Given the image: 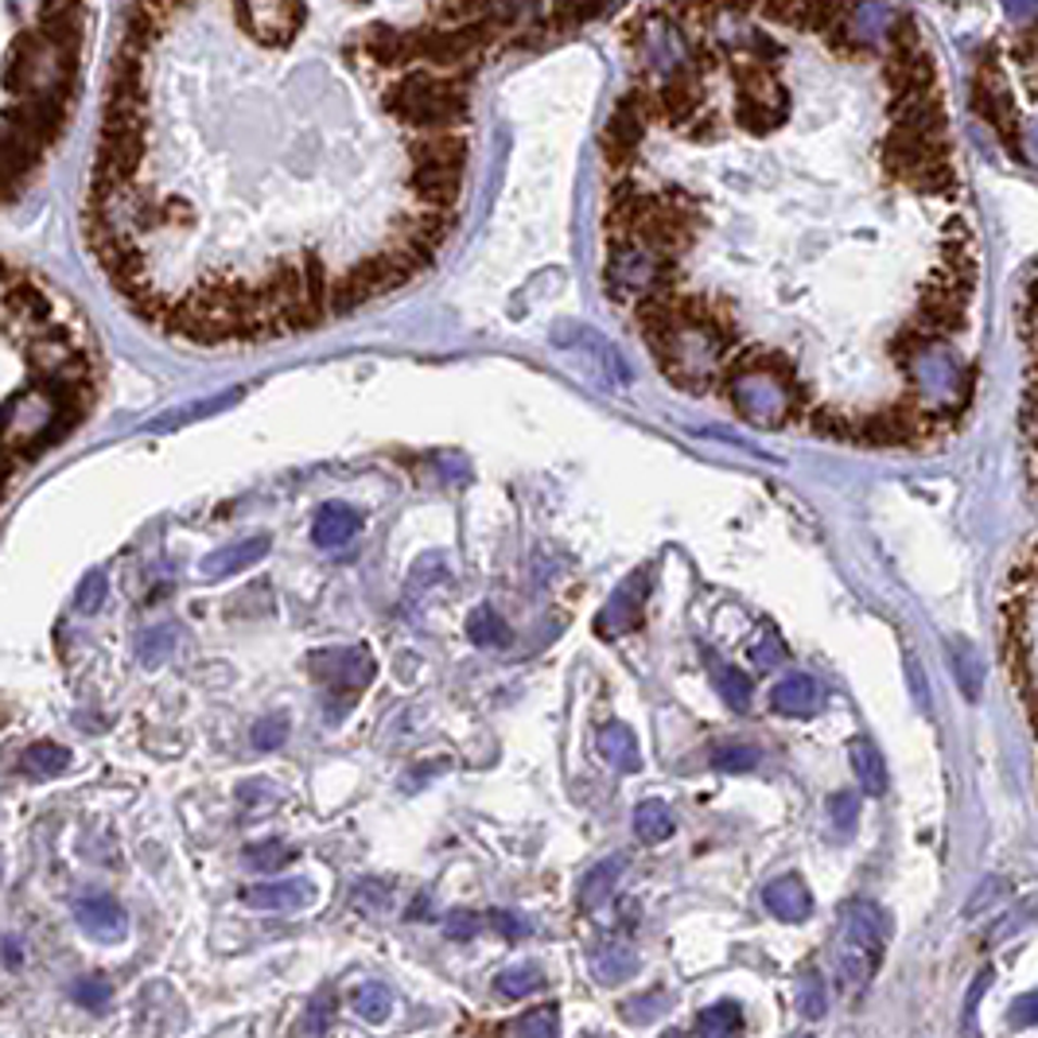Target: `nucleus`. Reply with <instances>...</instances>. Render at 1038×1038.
I'll return each instance as SVG.
<instances>
[{
    "instance_id": "f257e3e1",
    "label": "nucleus",
    "mask_w": 1038,
    "mask_h": 1038,
    "mask_svg": "<svg viewBox=\"0 0 1038 1038\" xmlns=\"http://www.w3.org/2000/svg\"><path fill=\"white\" fill-rule=\"evenodd\" d=\"M467 86L471 71L436 75L428 66H417L397 86H390L385 110L420 132H459L467 121Z\"/></svg>"
},
{
    "instance_id": "f03ea898",
    "label": "nucleus",
    "mask_w": 1038,
    "mask_h": 1038,
    "mask_svg": "<svg viewBox=\"0 0 1038 1038\" xmlns=\"http://www.w3.org/2000/svg\"><path fill=\"white\" fill-rule=\"evenodd\" d=\"M75 43H59V39L31 31L20 36L16 51L4 63V90L16 93L20 102L31 98H71V83H75Z\"/></svg>"
},
{
    "instance_id": "7ed1b4c3",
    "label": "nucleus",
    "mask_w": 1038,
    "mask_h": 1038,
    "mask_svg": "<svg viewBox=\"0 0 1038 1038\" xmlns=\"http://www.w3.org/2000/svg\"><path fill=\"white\" fill-rule=\"evenodd\" d=\"M887 949V919L883 910L868 899L844 902L840 910V976L844 988H863L872 984L875 969Z\"/></svg>"
},
{
    "instance_id": "20e7f679",
    "label": "nucleus",
    "mask_w": 1038,
    "mask_h": 1038,
    "mask_svg": "<svg viewBox=\"0 0 1038 1038\" xmlns=\"http://www.w3.org/2000/svg\"><path fill=\"white\" fill-rule=\"evenodd\" d=\"M678 288V261L658 257L646 245L626 238L611 241V257H607V292L619 304H638V300Z\"/></svg>"
},
{
    "instance_id": "39448f33",
    "label": "nucleus",
    "mask_w": 1038,
    "mask_h": 1038,
    "mask_svg": "<svg viewBox=\"0 0 1038 1038\" xmlns=\"http://www.w3.org/2000/svg\"><path fill=\"white\" fill-rule=\"evenodd\" d=\"M654 117H658L654 90H649V86H634V90L619 102V110L611 113L607 129H603V160H607L611 167L631 164L642 132H646V121H654Z\"/></svg>"
},
{
    "instance_id": "423d86ee",
    "label": "nucleus",
    "mask_w": 1038,
    "mask_h": 1038,
    "mask_svg": "<svg viewBox=\"0 0 1038 1038\" xmlns=\"http://www.w3.org/2000/svg\"><path fill=\"white\" fill-rule=\"evenodd\" d=\"M233 20L241 31L261 47H284L300 31L307 20L304 4H288V0H257V4H233Z\"/></svg>"
},
{
    "instance_id": "0eeeda50",
    "label": "nucleus",
    "mask_w": 1038,
    "mask_h": 1038,
    "mask_svg": "<svg viewBox=\"0 0 1038 1038\" xmlns=\"http://www.w3.org/2000/svg\"><path fill=\"white\" fill-rule=\"evenodd\" d=\"M307 669L319 685H327L331 693L339 696H354L374 681V658L366 654V646H351V649H316L307 658Z\"/></svg>"
},
{
    "instance_id": "6e6552de",
    "label": "nucleus",
    "mask_w": 1038,
    "mask_h": 1038,
    "mask_svg": "<svg viewBox=\"0 0 1038 1038\" xmlns=\"http://www.w3.org/2000/svg\"><path fill=\"white\" fill-rule=\"evenodd\" d=\"M973 110L980 113L988 125L1003 137V144H1011V152L1023 160V144H1020V121L1011 117V102L1008 90H1003V75L992 59H984V66L976 71L973 78Z\"/></svg>"
},
{
    "instance_id": "1a4fd4ad",
    "label": "nucleus",
    "mask_w": 1038,
    "mask_h": 1038,
    "mask_svg": "<svg viewBox=\"0 0 1038 1038\" xmlns=\"http://www.w3.org/2000/svg\"><path fill=\"white\" fill-rule=\"evenodd\" d=\"M646 592H649L646 572L626 575V580H622V584L611 592V599H607V607L599 611V619H595V631H599V638H619V634H626L631 626H638Z\"/></svg>"
},
{
    "instance_id": "9d476101",
    "label": "nucleus",
    "mask_w": 1038,
    "mask_h": 1038,
    "mask_svg": "<svg viewBox=\"0 0 1038 1038\" xmlns=\"http://www.w3.org/2000/svg\"><path fill=\"white\" fill-rule=\"evenodd\" d=\"M553 343L557 346H572V351L587 354L592 358V366L599 374H607V378L615 381V385H626L631 381V366L622 362V354L615 351L603 334H595L592 327H580V324H560L557 331H553Z\"/></svg>"
},
{
    "instance_id": "9b49d317",
    "label": "nucleus",
    "mask_w": 1038,
    "mask_h": 1038,
    "mask_svg": "<svg viewBox=\"0 0 1038 1038\" xmlns=\"http://www.w3.org/2000/svg\"><path fill=\"white\" fill-rule=\"evenodd\" d=\"M241 902L253 910H269V914H292L316 902V887L307 879H280V883H257V887L241 890Z\"/></svg>"
},
{
    "instance_id": "f8f14e48",
    "label": "nucleus",
    "mask_w": 1038,
    "mask_h": 1038,
    "mask_svg": "<svg viewBox=\"0 0 1038 1038\" xmlns=\"http://www.w3.org/2000/svg\"><path fill=\"white\" fill-rule=\"evenodd\" d=\"M75 919L93 941H105V946L121 941L125 929H129V919H125V910H121V902L113 895H86V899H78Z\"/></svg>"
},
{
    "instance_id": "ddd939ff",
    "label": "nucleus",
    "mask_w": 1038,
    "mask_h": 1038,
    "mask_svg": "<svg viewBox=\"0 0 1038 1038\" xmlns=\"http://www.w3.org/2000/svg\"><path fill=\"white\" fill-rule=\"evenodd\" d=\"M358 51L370 59L374 66H385V71L417 63V43H413V31H401V28H370L366 36L358 39Z\"/></svg>"
},
{
    "instance_id": "4468645a",
    "label": "nucleus",
    "mask_w": 1038,
    "mask_h": 1038,
    "mask_svg": "<svg viewBox=\"0 0 1038 1038\" xmlns=\"http://www.w3.org/2000/svg\"><path fill=\"white\" fill-rule=\"evenodd\" d=\"M762 902L778 922H806L813 914V895H809L801 875H778L762 890Z\"/></svg>"
},
{
    "instance_id": "2eb2a0df",
    "label": "nucleus",
    "mask_w": 1038,
    "mask_h": 1038,
    "mask_svg": "<svg viewBox=\"0 0 1038 1038\" xmlns=\"http://www.w3.org/2000/svg\"><path fill=\"white\" fill-rule=\"evenodd\" d=\"M770 708L778 716H794V720H809L821 708V685L809 673H786L778 685L770 688Z\"/></svg>"
},
{
    "instance_id": "dca6fc26",
    "label": "nucleus",
    "mask_w": 1038,
    "mask_h": 1038,
    "mask_svg": "<svg viewBox=\"0 0 1038 1038\" xmlns=\"http://www.w3.org/2000/svg\"><path fill=\"white\" fill-rule=\"evenodd\" d=\"M459 183H464V172H444V167H413L408 176V187L425 203V211H452L459 199Z\"/></svg>"
},
{
    "instance_id": "f3484780",
    "label": "nucleus",
    "mask_w": 1038,
    "mask_h": 1038,
    "mask_svg": "<svg viewBox=\"0 0 1038 1038\" xmlns=\"http://www.w3.org/2000/svg\"><path fill=\"white\" fill-rule=\"evenodd\" d=\"M467 140L459 132H425L413 144V167H444V172H464Z\"/></svg>"
},
{
    "instance_id": "a211bd4d",
    "label": "nucleus",
    "mask_w": 1038,
    "mask_h": 1038,
    "mask_svg": "<svg viewBox=\"0 0 1038 1038\" xmlns=\"http://www.w3.org/2000/svg\"><path fill=\"white\" fill-rule=\"evenodd\" d=\"M269 545L273 541L261 533V537H245V541H238V545H226V548H218V553H211V557L199 565V572L206 575V580H226V575H233V572H245L250 565H257L265 553H269Z\"/></svg>"
},
{
    "instance_id": "6ab92c4d",
    "label": "nucleus",
    "mask_w": 1038,
    "mask_h": 1038,
    "mask_svg": "<svg viewBox=\"0 0 1038 1038\" xmlns=\"http://www.w3.org/2000/svg\"><path fill=\"white\" fill-rule=\"evenodd\" d=\"M592 973L603 988H615V984L631 980L638 973V953L626 941H619V937H603L599 946L592 949Z\"/></svg>"
},
{
    "instance_id": "aec40b11",
    "label": "nucleus",
    "mask_w": 1038,
    "mask_h": 1038,
    "mask_svg": "<svg viewBox=\"0 0 1038 1038\" xmlns=\"http://www.w3.org/2000/svg\"><path fill=\"white\" fill-rule=\"evenodd\" d=\"M848 762H852V774L860 782L863 794L872 798H883L887 794V762H883L879 747L872 739H852L848 743Z\"/></svg>"
},
{
    "instance_id": "412c9836",
    "label": "nucleus",
    "mask_w": 1038,
    "mask_h": 1038,
    "mask_svg": "<svg viewBox=\"0 0 1038 1038\" xmlns=\"http://www.w3.org/2000/svg\"><path fill=\"white\" fill-rule=\"evenodd\" d=\"M358 526H362V518L351 510V506H343V502H327L324 510L316 514L312 537H316L319 548H339L358 533Z\"/></svg>"
},
{
    "instance_id": "4be33fe9",
    "label": "nucleus",
    "mask_w": 1038,
    "mask_h": 1038,
    "mask_svg": "<svg viewBox=\"0 0 1038 1038\" xmlns=\"http://www.w3.org/2000/svg\"><path fill=\"white\" fill-rule=\"evenodd\" d=\"M599 751H603V759L611 762L615 770H622V774H634V770L642 767L638 739H634V732L626 727V723H607V727H603Z\"/></svg>"
},
{
    "instance_id": "5701e85b",
    "label": "nucleus",
    "mask_w": 1038,
    "mask_h": 1038,
    "mask_svg": "<svg viewBox=\"0 0 1038 1038\" xmlns=\"http://www.w3.org/2000/svg\"><path fill=\"white\" fill-rule=\"evenodd\" d=\"M622 868H626V860H622V856H611V860L595 863L592 872L584 875V883H580V907L595 910V907H603V902L611 899L615 883L622 879Z\"/></svg>"
},
{
    "instance_id": "b1692460",
    "label": "nucleus",
    "mask_w": 1038,
    "mask_h": 1038,
    "mask_svg": "<svg viewBox=\"0 0 1038 1038\" xmlns=\"http://www.w3.org/2000/svg\"><path fill=\"white\" fill-rule=\"evenodd\" d=\"M696 1038H743V1008L735 1000L705 1008L696 1015Z\"/></svg>"
},
{
    "instance_id": "393cba45",
    "label": "nucleus",
    "mask_w": 1038,
    "mask_h": 1038,
    "mask_svg": "<svg viewBox=\"0 0 1038 1038\" xmlns=\"http://www.w3.org/2000/svg\"><path fill=\"white\" fill-rule=\"evenodd\" d=\"M634 836H638L642 844H661L673 836V813H669L666 801L649 798L634 809Z\"/></svg>"
},
{
    "instance_id": "a878e982",
    "label": "nucleus",
    "mask_w": 1038,
    "mask_h": 1038,
    "mask_svg": "<svg viewBox=\"0 0 1038 1038\" xmlns=\"http://www.w3.org/2000/svg\"><path fill=\"white\" fill-rule=\"evenodd\" d=\"M545 984V973L541 964H510L494 976V992L506 996V1000H521V996H533Z\"/></svg>"
},
{
    "instance_id": "bb28decb",
    "label": "nucleus",
    "mask_w": 1038,
    "mask_h": 1038,
    "mask_svg": "<svg viewBox=\"0 0 1038 1038\" xmlns=\"http://www.w3.org/2000/svg\"><path fill=\"white\" fill-rule=\"evenodd\" d=\"M351 1003H354V1015H362L366 1023H385L393 1015V992L378 980L358 984L351 992Z\"/></svg>"
},
{
    "instance_id": "cd10ccee",
    "label": "nucleus",
    "mask_w": 1038,
    "mask_h": 1038,
    "mask_svg": "<svg viewBox=\"0 0 1038 1038\" xmlns=\"http://www.w3.org/2000/svg\"><path fill=\"white\" fill-rule=\"evenodd\" d=\"M238 397H241V390L223 393V397H211V401H195L191 408H179V413H167V417L144 425V432H172V428H183V425H191V420L211 417V413H218V408H226L230 401H238Z\"/></svg>"
},
{
    "instance_id": "c85d7f7f",
    "label": "nucleus",
    "mask_w": 1038,
    "mask_h": 1038,
    "mask_svg": "<svg viewBox=\"0 0 1038 1038\" xmlns=\"http://www.w3.org/2000/svg\"><path fill=\"white\" fill-rule=\"evenodd\" d=\"M798 1011H801V1020H821L828 1011L825 976L817 973L813 964H806L798 973Z\"/></svg>"
},
{
    "instance_id": "c756f323",
    "label": "nucleus",
    "mask_w": 1038,
    "mask_h": 1038,
    "mask_svg": "<svg viewBox=\"0 0 1038 1038\" xmlns=\"http://www.w3.org/2000/svg\"><path fill=\"white\" fill-rule=\"evenodd\" d=\"M502 1035L506 1038H557L560 1015H557V1008H533V1011H526V1015H518Z\"/></svg>"
},
{
    "instance_id": "7c9ffc66",
    "label": "nucleus",
    "mask_w": 1038,
    "mask_h": 1038,
    "mask_svg": "<svg viewBox=\"0 0 1038 1038\" xmlns=\"http://www.w3.org/2000/svg\"><path fill=\"white\" fill-rule=\"evenodd\" d=\"M9 307L16 312V316L31 319V324H47V319H51V304H47V296L39 292V284H31V280H12Z\"/></svg>"
},
{
    "instance_id": "2f4dec72",
    "label": "nucleus",
    "mask_w": 1038,
    "mask_h": 1038,
    "mask_svg": "<svg viewBox=\"0 0 1038 1038\" xmlns=\"http://www.w3.org/2000/svg\"><path fill=\"white\" fill-rule=\"evenodd\" d=\"M66 767H71V751L59 747V743H36V747L24 751V770L36 774V778H55Z\"/></svg>"
},
{
    "instance_id": "473e14b6",
    "label": "nucleus",
    "mask_w": 1038,
    "mask_h": 1038,
    "mask_svg": "<svg viewBox=\"0 0 1038 1038\" xmlns=\"http://www.w3.org/2000/svg\"><path fill=\"white\" fill-rule=\"evenodd\" d=\"M666 1011H669V992L666 988H649V992L622 1003L619 1015L626 1023H634V1027H646V1023H654L658 1015H666Z\"/></svg>"
},
{
    "instance_id": "72a5a7b5",
    "label": "nucleus",
    "mask_w": 1038,
    "mask_h": 1038,
    "mask_svg": "<svg viewBox=\"0 0 1038 1038\" xmlns=\"http://www.w3.org/2000/svg\"><path fill=\"white\" fill-rule=\"evenodd\" d=\"M292 856L296 852H292L284 840H261V844H250L241 860H245L250 872H280L284 863H292Z\"/></svg>"
},
{
    "instance_id": "f704fd0d",
    "label": "nucleus",
    "mask_w": 1038,
    "mask_h": 1038,
    "mask_svg": "<svg viewBox=\"0 0 1038 1038\" xmlns=\"http://www.w3.org/2000/svg\"><path fill=\"white\" fill-rule=\"evenodd\" d=\"M467 634H471L474 646H506V638H510V634H506V622H502L491 607L471 611V619H467Z\"/></svg>"
},
{
    "instance_id": "c9c22d12",
    "label": "nucleus",
    "mask_w": 1038,
    "mask_h": 1038,
    "mask_svg": "<svg viewBox=\"0 0 1038 1038\" xmlns=\"http://www.w3.org/2000/svg\"><path fill=\"white\" fill-rule=\"evenodd\" d=\"M172 646H176V626L172 622H160V626H152V631L140 634L137 642V654L144 666H160V661L172 654Z\"/></svg>"
},
{
    "instance_id": "e433bc0d",
    "label": "nucleus",
    "mask_w": 1038,
    "mask_h": 1038,
    "mask_svg": "<svg viewBox=\"0 0 1038 1038\" xmlns=\"http://www.w3.org/2000/svg\"><path fill=\"white\" fill-rule=\"evenodd\" d=\"M712 767L723 770V774H743V770L759 767V751L747 747V743H732V747H716L712 751Z\"/></svg>"
},
{
    "instance_id": "4c0bfd02",
    "label": "nucleus",
    "mask_w": 1038,
    "mask_h": 1038,
    "mask_svg": "<svg viewBox=\"0 0 1038 1038\" xmlns=\"http://www.w3.org/2000/svg\"><path fill=\"white\" fill-rule=\"evenodd\" d=\"M716 681H720V696L727 700V708H735V712H747V708H751V678H747V673L723 669Z\"/></svg>"
},
{
    "instance_id": "58836bf2",
    "label": "nucleus",
    "mask_w": 1038,
    "mask_h": 1038,
    "mask_svg": "<svg viewBox=\"0 0 1038 1038\" xmlns=\"http://www.w3.org/2000/svg\"><path fill=\"white\" fill-rule=\"evenodd\" d=\"M71 996H75V1003H83V1008H110L113 1000V984L105 980V976H83V980H75V988H71Z\"/></svg>"
},
{
    "instance_id": "ea45409f",
    "label": "nucleus",
    "mask_w": 1038,
    "mask_h": 1038,
    "mask_svg": "<svg viewBox=\"0 0 1038 1038\" xmlns=\"http://www.w3.org/2000/svg\"><path fill=\"white\" fill-rule=\"evenodd\" d=\"M390 895H393L390 883L366 879V883H358V887L351 890V907H358L362 914H378V910L390 902Z\"/></svg>"
},
{
    "instance_id": "a19ab883",
    "label": "nucleus",
    "mask_w": 1038,
    "mask_h": 1038,
    "mask_svg": "<svg viewBox=\"0 0 1038 1038\" xmlns=\"http://www.w3.org/2000/svg\"><path fill=\"white\" fill-rule=\"evenodd\" d=\"M105 587H110V584H105V572H102V568L86 572V575H83V584H78V595H75V607H78V611H83V615L98 611V607L105 603Z\"/></svg>"
},
{
    "instance_id": "79ce46f5",
    "label": "nucleus",
    "mask_w": 1038,
    "mask_h": 1038,
    "mask_svg": "<svg viewBox=\"0 0 1038 1038\" xmlns=\"http://www.w3.org/2000/svg\"><path fill=\"white\" fill-rule=\"evenodd\" d=\"M334 1023V992L331 988H324V992L312 1000V1008H307V1023H304V1030L312 1038H319V1035H327V1027Z\"/></svg>"
},
{
    "instance_id": "37998d69",
    "label": "nucleus",
    "mask_w": 1038,
    "mask_h": 1038,
    "mask_svg": "<svg viewBox=\"0 0 1038 1038\" xmlns=\"http://www.w3.org/2000/svg\"><path fill=\"white\" fill-rule=\"evenodd\" d=\"M992 980H996V973L992 969H984V973L973 980V988H969V1000H964V1015H961L964 1038H976V1008H980V996L992 988Z\"/></svg>"
},
{
    "instance_id": "c03bdc74",
    "label": "nucleus",
    "mask_w": 1038,
    "mask_h": 1038,
    "mask_svg": "<svg viewBox=\"0 0 1038 1038\" xmlns=\"http://www.w3.org/2000/svg\"><path fill=\"white\" fill-rule=\"evenodd\" d=\"M284 739H288L284 716H265V720L253 727V747H261V751H273V747H280Z\"/></svg>"
},
{
    "instance_id": "a18cd8bd",
    "label": "nucleus",
    "mask_w": 1038,
    "mask_h": 1038,
    "mask_svg": "<svg viewBox=\"0 0 1038 1038\" xmlns=\"http://www.w3.org/2000/svg\"><path fill=\"white\" fill-rule=\"evenodd\" d=\"M856 809H860V806H856L852 794H833V798H828V817H833L836 833H852Z\"/></svg>"
},
{
    "instance_id": "49530a36",
    "label": "nucleus",
    "mask_w": 1038,
    "mask_h": 1038,
    "mask_svg": "<svg viewBox=\"0 0 1038 1038\" xmlns=\"http://www.w3.org/2000/svg\"><path fill=\"white\" fill-rule=\"evenodd\" d=\"M444 934L452 937V941H471V937L479 934V919H474L471 910H452L444 922Z\"/></svg>"
},
{
    "instance_id": "de8ad7c7",
    "label": "nucleus",
    "mask_w": 1038,
    "mask_h": 1038,
    "mask_svg": "<svg viewBox=\"0 0 1038 1038\" xmlns=\"http://www.w3.org/2000/svg\"><path fill=\"white\" fill-rule=\"evenodd\" d=\"M491 926L498 929L502 937H510V941L529 934V922L521 919V914H514V910H491Z\"/></svg>"
},
{
    "instance_id": "09e8293b",
    "label": "nucleus",
    "mask_w": 1038,
    "mask_h": 1038,
    "mask_svg": "<svg viewBox=\"0 0 1038 1038\" xmlns=\"http://www.w3.org/2000/svg\"><path fill=\"white\" fill-rule=\"evenodd\" d=\"M1038 1015V996H1023V1000H1015V1008H1011V1023L1015 1027H1030Z\"/></svg>"
}]
</instances>
